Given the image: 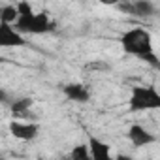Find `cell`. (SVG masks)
Returning <instances> with one entry per match:
<instances>
[{"label":"cell","instance_id":"7a4b0ae2","mask_svg":"<svg viewBox=\"0 0 160 160\" xmlns=\"http://www.w3.org/2000/svg\"><path fill=\"white\" fill-rule=\"evenodd\" d=\"M130 111H147V109H160V92L152 85H136L132 89L128 100Z\"/></svg>","mask_w":160,"mask_h":160},{"label":"cell","instance_id":"ba28073f","mask_svg":"<svg viewBox=\"0 0 160 160\" xmlns=\"http://www.w3.org/2000/svg\"><path fill=\"white\" fill-rule=\"evenodd\" d=\"M62 92L72 102H81V104H85V102L91 100V91L83 83H68V85L62 87Z\"/></svg>","mask_w":160,"mask_h":160},{"label":"cell","instance_id":"30bf717a","mask_svg":"<svg viewBox=\"0 0 160 160\" xmlns=\"http://www.w3.org/2000/svg\"><path fill=\"white\" fill-rule=\"evenodd\" d=\"M34 106V100L28 98V96H23V98H13L12 106H10V111L13 113L15 119H21L25 113H28Z\"/></svg>","mask_w":160,"mask_h":160},{"label":"cell","instance_id":"8fae6325","mask_svg":"<svg viewBox=\"0 0 160 160\" xmlns=\"http://www.w3.org/2000/svg\"><path fill=\"white\" fill-rule=\"evenodd\" d=\"M19 19V12H17V4H4L0 8V23L6 25H15Z\"/></svg>","mask_w":160,"mask_h":160},{"label":"cell","instance_id":"277c9868","mask_svg":"<svg viewBox=\"0 0 160 160\" xmlns=\"http://www.w3.org/2000/svg\"><path fill=\"white\" fill-rule=\"evenodd\" d=\"M117 10L128 13V15H138V17H149L156 12L152 2H147V0H134V2H121L117 4Z\"/></svg>","mask_w":160,"mask_h":160},{"label":"cell","instance_id":"6da1fadb","mask_svg":"<svg viewBox=\"0 0 160 160\" xmlns=\"http://www.w3.org/2000/svg\"><path fill=\"white\" fill-rule=\"evenodd\" d=\"M121 47H122L124 53L139 57L145 62L160 68V60H158V57L154 53V47H152V38H151V34L145 28L136 27V28L126 30L121 36Z\"/></svg>","mask_w":160,"mask_h":160},{"label":"cell","instance_id":"9c48e42d","mask_svg":"<svg viewBox=\"0 0 160 160\" xmlns=\"http://www.w3.org/2000/svg\"><path fill=\"white\" fill-rule=\"evenodd\" d=\"M89 149H91V156H92V160H115L113 156H111V147L106 143V141H102V139H98V138H89Z\"/></svg>","mask_w":160,"mask_h":160},{"label":"cell","instance_id":"3957f363","mask_svg":"<svg viewBox=\"0 0 160 160\" xmlns=\"http://www.w3.org/2000/svg\"><path fill=\"white\" fill-rule=\"evenodd\" d=\"M13 27L21 34H45V32L55 30V21H51L47 12H40L34 15L19 17Z\"/></svg>","mask_w":160,"mask_h":160},{"label":"cell","instance_id":"4fadbf2b","mask_svg":"<svg viewBox=\"0 0 160 160\" xmlns=\"http://www.w3.org/2000/svg\"><path fill=\"white\" fill-rule=\"evenodd\" d=\"M17 12H19V17H25V15H34V10L28 2H17Z\"/></svg>","mask_w":160,"mask_h":160},{"label":"cell","instance_id":"52a82bcc","mask_svg":"<svg viewBox=\"0 0 160 160\" xmlns=\"http://www.w3.org/2000/svg\"><path fill=\"white\" fill-rule=\"evenodd\" d=\"M126 136H128L130 143H132L134 147H138V149H139V147H147V145H151V143L156 141V138H154L145 126H141V124H132V126L128 128Z\"/></svg>","mask_w":160,"mask_h":160},{"label":"cell","instance_id":"7c38bea8","mask_svg":"<svg viewBox=\"0 0 160 160\" xmlns=\"http://www.w3.org/2000/svg\"><path fill=\"white\" fill-rule=\"evenodd\" d=\"M70 160H92L89 145H85V143L75 145V147L72 149V152H70Z\"/></svg>","mask_w":160,"mask_h":160},{"label":"cell","instance_id":"5bb4252c","mask_svg":"<svg viewBox=\"0 0 160 160\" xmlns=\"http://www.w3.org/2000/svg\"><path fill=\"white\" fill-rule=\"evenodd\" d=\"M115 160H136V158H132V156H128V154H117Z\"/></svg>","mask_w":160,"mask_h":160},{"label":"cell","instance_id":"8992f818","mask_svg":"<svg viewBox=\"0 0 160 160\" xmlns=\"http://www.w3.org/2000/svg\"><path fill=\"white\" fill-rule=\"evenodd\" d=\"M10 132L15 139H21V141H32L38 132H40V126L36 122H19V121H12L10 122Z\"/></svg>","mask_w":160,"mask_h":160},{"label":"cell","instance_id":"5b68a950","mask_svg":"<svg viewBox=\"0 0 160 160\" xmlns=\"http://www.w3.org/2000/svg\"><path fill=\"white\" fill-rule=\"evenodd\" d=\"M0 45L2 47H23L27 45V40L21 32L15 30L13 25L0 23Z\"/></svg>","mask_w":160,"mask_h":160}]
</instances>
